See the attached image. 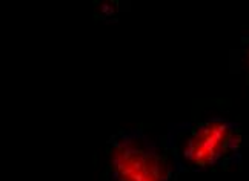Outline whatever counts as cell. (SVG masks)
<instances>
[{
    "label": "cell",
    "mask_w": 249,
    "mask_h": 181,
    "mask_svg": "<svg viewBox=\"0 0 249 181\" xmlns=\"http://www.w3.org/2000/svg\"><path fill=\"white\" fill-rule=\"evenodd\" d=\"M109 181H172L177 174L165 143L143 129H122L108 140Z\"/></svg>",
    "instance_id": "obj_2"
},
{
    "label": "cell",
    "mask_w": 249,
    "mask_h": 181,
    "mask_svg": "<svg viewBox=\"0 0 249 181\" xmlns=\"http://www.w3.org/2000/svg\"><path fill=\"white\" fill-rule=\"evenodd\" d=\"M240 66L246 74V82L249 84V34L242 37L240 43Z\"/></svg>",
    "instance_id": "obj_3"
},
{
    "label": "cell",
    "mask_w": 249,
    "mask_h": 181,
    "mask_svg": "<svg viewBox=\"0 0 249 181\" xmlns=\"http://www.w3.org/2000/svg\"><path fill=\"white\" fill-rule=\"evenodd\" d=\"M165 146L177 174L238 165L242 160V131L238 123L213 115L200 121L168 128Z\"/></svg>",
    "instance_id": "obj_1"
}]
</instances>
